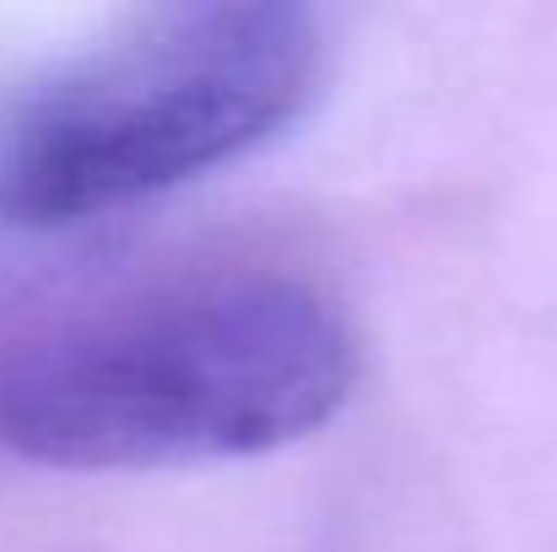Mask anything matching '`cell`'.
<instances>
[{
  "label": "cell",
  "mask_w": 557,
  "mask_h": 552,
  "mask_svg": "<svg viewBox=\"0 0 557 552\" xmlns=\"http://www.w3.org/2000/svg\"><path fill=\"white\" fill-rule=\"evenodd\" d=\"M320 16L287 0H200L131 22L49 82L0 142V222L54 233L200 180L309 114Z\"/></svg>",
  "instance_id": "7a4b0ae2"
},
{
  "label": "cell",
  "mask_w": 557,
  "mask_h": 552,
  "mask_svg": "<svg viewBox=\"0 0 557 552\" xmlns=\"http://www.w3.org/2000/svg\"><path fill=\"white\" fill-rule=\"evenodd\" d=\"M352 384L358 336L325 287L185 271L0 353V450L60 471L238 461L314 433Z\"/></svg>",
  "instance_id": "6da1fadb"
}]
</instances>
